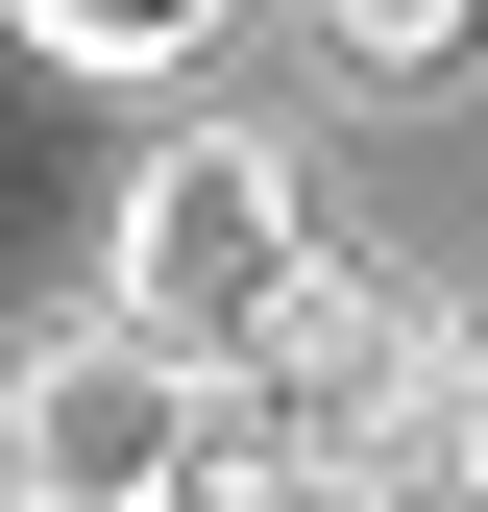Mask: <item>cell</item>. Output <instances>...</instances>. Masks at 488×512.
<instances>
[{"instance_id": "cell-6", "label": "cell", "mask_w": 488, "mask_h": 512, "mask_svg": "<svg viewBox=\"0 0 488 512\" xmlns=\"http://www.w3.org/2000/svg\"><path fill=\"white\" fill-rule=\"evenodd\" d=\"M415 439H440V488L488 512V317H440V415H415Z\"/></svg>"}, {"instance_id": "cell-5", "label": "cell", "mask_w": 488, "mask_h": 512, "mask_svg": "<svg viewBox=\"0 0 488 512\" xmlns=\"http://www.w3.org/2000/svg\"><path fill=\"white\" fill-rule=\"evenodd\" d=\"M293 25H318L342 74H464V49H488V0H293Z\"/></svg>"}, {"instance_id": "cell-3", "label": "cell", "mask_w": 488, "mask_h": 512, "mask_svg": "<svg viewBox=\"0 0 488 512\" xmlns=\"http://www.w3.org/2000/svg\"><path fill=\"white\" fill-rule=\"evenodd\" d=\"M293 269H318V171L244 147V122H171V147L122 171V269H98V317H147L171 366H220Z\"/></svg>"}, {"instance_id": "cell-2", "label": "cell", "mask_w": 488, "mask_h": 512, "mask_svg": "<svg viewBox=\"0 0 488 512\" xmlns=\"http://www.w3.org/2000/svg\"><path fill=\"white\" fill-rule=\"evenodd\" d=\"M220 366H171L147 317H25L0 366V512H196Z\"/></svg>"}, {"instance_id": "cell-1", "label": "cell", "mask_w": 488, "mask_h": 512, "mask_svg": "<svg viewBox=\"0 0 488 512\" xmlns=\"http://www.w3.org/2000/svg\"><path fill=\"white\" fill-rule=\"evenodd\" d=\"M415 415H440V317H415L391 269H342V244L220 342V464H342V488H391Z\"/></svg>"}, {"instance_id": "cell-7", "label": "cell", "mask_w": 488, "mask_h": 512, "mask_svg": "<svg viewBox=\"0 0 488 512\" xmlns=\"http://www.w3.org/2000/svg\"><path fill=\"white\" fill-rule=\"evenodd\" d=\"M196 512H391V488H342V464H196Z\"/></svg>"}, {"instance_id": "cell-4", "label": "cell", "mask_w": 488, "mask_h": 512, "mask_svg": "<svg viewBox=\"0 0 488 512\" xmlns=\"http://www.w3.org/2000/svg\"><path fill=\"white\" fill-rule=\"evenodd\" d=\"M0 25H25L49 74H196V49H220V0H0Z\"/></svg>"}]
</instances>
